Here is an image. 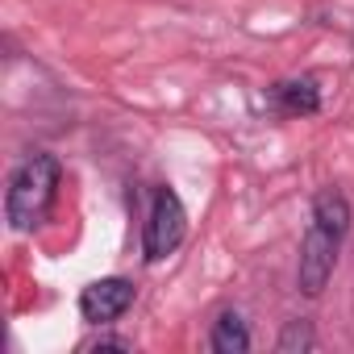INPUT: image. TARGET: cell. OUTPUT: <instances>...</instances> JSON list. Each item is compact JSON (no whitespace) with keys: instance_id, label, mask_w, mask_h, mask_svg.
I'll return each instance as SVG.
<instances>
[{"instance_id":"6da1fadb","label":"cell","mask_w":354,"mask_h":354,"mask_svg":"<svg viewBox=\"0 0 354 354\" xmlns=\"http://www.w3.org/2000/svg\"><path fill=\"white\" fill-rule=\"evenodd\" d=\"M59 184H63V167H59L55 154H46V150L26 154L21 167L9 175V192H5L9 230H17V234L38 230V225L50 217V209H55Z\"/></svg>"},{"instance_id":"7a4b0ae2","label":"cell","mask_w":354,"mask_h":354,"mask_svg":"<svg viewBox=\"0 0 354 354\" xmlns=\"http://www.w3.org/2000/svg\"><path fill=\"white\" fill-rule=\"evenodd\" d=\"M188 234V213H184V201L175 196V188H158L154 201H150V213H146V230H142V254L150 263L167 259L180 250Z\"/></svg>"},{"instance_id":"3957f363","label":"cell","mask_w":354,"mask_h":354,"mask_svg":"<svg viewBox=\"0 0 354 354\" xmlns=\"http://www.w3.org/2000/svg\"><path fill=\"white\" fill-rule=\"evenodd\" d=\"M342 242H346V238H337L333 230L308 221V234H304V242H300V263H296V283H300L304 296H321V292H325V283H329V275H333V267H337Z\"/></svg>"},{"instance_id":"277c9868","label":"cell","mask_w":354,"mask_h":354,"mask_svg":"<svg viewBox=\"0 0 354 354\" xmlns=\"http://www.w3.org/2000/svg\"><path fill=\"white\" fill-rule=\"evenodd\" d=\"M129 304H133V283L121 279V275L92 279V283L80 292V317H84L88 325H113L117 317H125Z\"/></svg>"},{"instance_id":"5b68a950","label":"cell","mask_w":354,"mask_h":354,"mask_svg":"<svg viewBox=\"0 0 354 354\" xmlns=\"http://www.w3.org/2000/svg\"><path fill=\"white\" fill-rule=\"evenodd\" d=\"M267 104L283 117H313L321 109V88L317 80H279L267 88Z\"/></svg>"},{"instance_id":"8992f818","label":"cell","mask_w":354,"mask_h":354,"mask_svg":"<svg viewBox=\"0 0 354 354\" xmlns=\"http://www.w3.org/2000/svg\"><path fill=\"white\" fill-rule=\"evenodd\" d=\"M313 221L325 225V230H333L337 238H346V234H350V221H354L346 192H337V188H321V192L313 196Z\"/></svg>"},{"instance_id":"52a82bcc","label":"cell","mask_w":354,"mask_h":354,"mask_svg":"<svg viewBox=\"0 0 354 354\" xmlns=\"http://www.w3.org/2000/svg\"><path fill=\"white\" fill-rule=\"evenodd\" d=\"M209 346H213L217 354H246V350H250V329H246L242 313L225 308V313L213 321V329H209Z\"/></svg>"},{"instance_id":"ba28073f","label":"cell","mask_w":354,"mask_h":354,"mask_svg":"<svg viewBox=\"0 0 354 354\" xmlns=\"http://www.w3.org/2000/svg\"><path fill=\"white\" fill-rule=\"evenodd\" d=\"M275 350H279V354H308V350H317V329H313V321H288L283 333H279V342H275Z\"/></svg>"},{"instance_id":"9c48e42d","label":"cell","mask_w":354,"mask_h":354,"mask_svg":"<svg viewBox=\"0 0 354 354\" xmlns=\"http://www.w3.org/2000/svg\"><path fill=\"white\" fill-rule=\"evenodd\" d=\"M80 350H121V354H133V342H129V337H117V333H96V337L84 342Z\"/></svg>"}]
</instances>
